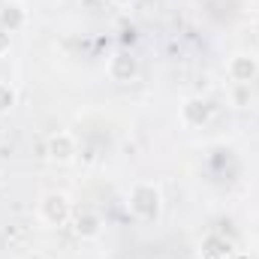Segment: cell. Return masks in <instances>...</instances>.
<instances>
[{
	"mask_svg": "<svg viewBox=\"0 0 259 259\" xmlns=\"http://www.w3.org/2000/svg\"><path fill=\"white\" fill-rule=\"evenodd\" d=\"M46 211H49V220H52V223H55V220H64V214H66L64 196H49V199H46Z\"/></svg>",
	"mask_w": 259,
	"mask_h": 259,
	"instance_id": "1",
	"label": "cell"
},
{
	"mask_svg": "<svg viewBox=\"0 0 259 259\" xmlns=\"http://www.w3.org/2000/svg\"><path fill=\"white\" fill-rule=\"evenodd\" d=\"M9 106H12V91H9L6 84H0V112L9 109Z\"/></svg>",
	"mask_w": 259,
	"mask_h": 259,
	"instance_id": "2",
	"label": "cell"
}]
</instances>
